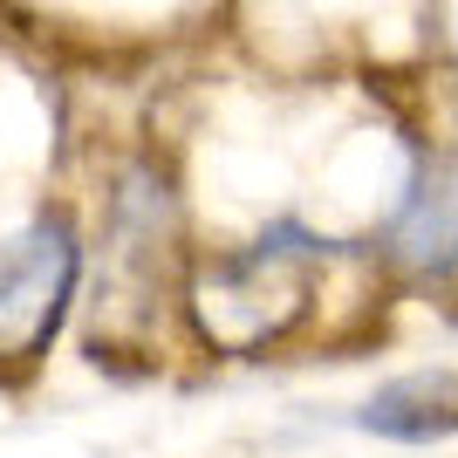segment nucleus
<instances>
[{"label":"nucleus","mask_w":458,"mask_h":458,"mask_svg":"<svg viewBox=\"0 0 458 458\" xmlns=\"http://www.w3.org/2000/svg\"><path fill=\"white\" fill-rule=\"evenodd\" d=\"M383 260L411 281H452L458 274V151L431 157L418 185L403 191L397 219L383 233Z\"/></svg>","instance_id":"3"},{"label":"nucleus","mask_w":458,"mask_h":458,"mask_svg":"<svg viewBox=\"0 0 458 458\" xmlns=\"http://www.w3.org/2000/svg\"><path fill=\"white\" fill-rule=\"evenodd\" d=\"M349 424L363 438L383 445H445L458 438V363H431V369H403V377L377 383Z\"/></svg>","instance_id":"4"},{"label":"nucleus","mask_w":458,"mask_h":458,"mask_svg":"<svg viewBox=\"0 0 458 458\" xmlns=\"http://www.w3.org/2000/svg\"><path fill=\"white\" fill-rule=\"evenodd\" d=\"M82 294V233L62 206H41L28 226L0 240V377L28 369L55 349Z\"/></svg>","instance_id":"2"},{"label":"nucleus","mask_w":458,"mask_h":458,"mask_svg":"<svg viewBox=\"0 0 458 458\" xmlns=\"http://www.w3.org/2000/svg\"><path fill=\"white\" fill-rule=\"evenodd\" d=\"M315 260H322V247L301 226H274L253 247L212 260L191 281V301H185L191 322H199V343L219 349V356H260V349H274L308 315V274H315Z\"/></svg>","instance_id":"1"}]
</instances>
